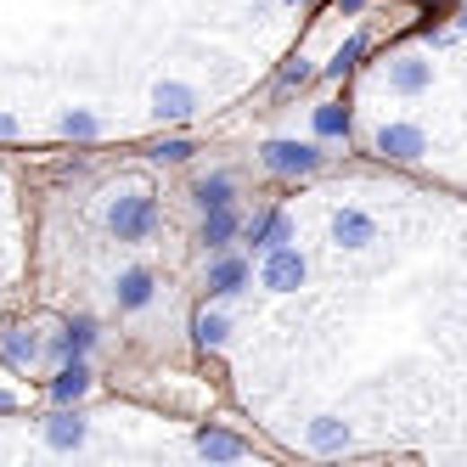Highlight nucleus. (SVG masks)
<instances>
[{
    "mask_svg": "<svg viewBox=\"0 0 467 467\" xmlns=\"http://www.w3.org/2000/svg\"><path fill=\"white\" fill-rule=\"evenodd\" d=\"M304 282V260L293 248H270V260H265V287L276 293H287V287H299Z\"/></svg>",
    "mask_w": 467,
    "mask_h": 467,
    "instance_id": "obj_3",
    "label": "nucleus"
},
{
    "mask_svg": "<svg viewBox=\"0 0 467 467\" xmlns=\"http://www.w3.org/2000/svg\"><path fill=\"white\" fill-rule=\"evenodd\" d=\"M203 242L208 248H225L231 242V231H237V215H231V203H220V208H203Z\"/></svg>",
    "mask_w": 467,
    "mask_h": 467,
    "instance_id": "obj_7",
    "label": "nucleus"
},
{
    "mask_svg": "<svg viewBox=\"0 0 467 467\" xmlns=\"http://www.w3.org/2000/svg\"><path fill=\"white\" fill-rule=\"evenodd\" d=\"M377 146H383V153H394V158H422V130H411V124H389L383 136H377Z\"/></svg>",
    "mask_w": 467,
    "mask_h": 467,
    "instance_id": "obj_4",
    "label": "nucleus"
},
{
    "mask_svg": "<svg viewBox=\"0 0 467 467\" xmlns=\"http://www.w3.org/2000/svg\"><path fill=\"white\" fill-rule=\"evenodd\" d=\"M198 338H203V344H220V338H225V322H220V315H203V322H198Z\"/></svg>",
    "mask_w": 467,
    "mask_h": 467,
    "instance_id": "obj_17",
    "label": "nucleus"
},
{
    "mask_svg": "<svg viewBox=\"0 0 467 467\" xmlns=\"http://www.w3.org/2000/svg\"><path fill=\"white\" fill-rule=\"evenodd\" d=\"M248 237H253V248H282V242L293 237V220H287V215H260Z\"/></svg>",
    "mask_w": 467,
    "mask_h": 467,
    "instance_id": "obj_6",
    "label": "nucleus"
},
{
    "mask_svg": "<svg viewBox=\"0 0 467 467\" xmlns=\"http://www.w3.org/2000/svg\"><path fill=\"white\" fill-rule=\"evenodd\" d=\"M158 113H192V91H181V84H163V91H158Z\"/></svg>",
    "mask_w": 467,
    "mask_h": 467,
    "instance_id": "obj_14",
    "label": "nucleus"
},
{
    "mask_svg": "<svg viewBox=\"0 0 467 467\" xmlns=\"http://www.w3.org/2000/svg\"><path fill=\"white\" fill-rule=\"evenodd\" d=\"M310 439L322 445V451H332V445H344V439H349V428H344V422H332V417H322V422L310 428Z\"/></svg>",
    "mask_w": 467,
    "mask_h": 467,
    "instance_id": "obj_13",
    "label": "nucleus"
},
{
    "mask_svg": "<svg viewBox=\"0 0 467 467\" xmlns=\"http://www.w3.org/2000/svg\"><path fill=\"white\" fill-rule=\"evenodd\" d=\"M315 130H322V136H344V130H349V113L322 108V113H315Z\"/></svg>",
    "mask_w": 467,
    "mask_h": 467,
    "instance_id": "obj_16",
    "label": "nucleus"
},
{
    "mask_svg": "<svg viewBox=\"0 0 467 467\" xmlns=\"http://www.w3.org/2000/svg\"><path fill=\"white\" fill-rule=\"evenodd\" d=\"M394 84H400V91H422V84H428V68H422V62H400Z\"/></svg>",
    "mask_w": 467,
    "mask_h": 467,
    "instance_id": "obj_15",
    "label": "nucleus"
},
{
    "mask_svg": "<svg viewBox=\"0 0 467 467\" xmlns=\"http://www.w3.org/2000/svg\"><path fill=\"white\" fill-rule=\"evenodd\" d=\"M198 451H203V456H215V462H231V456H242V439H231V434H203V439H198Z\"/></svg>",
    "mask_w": 467,
    "mask_h": 467,
    "instance_id": "obj_10",
    "label": "nucleus"
},
{
    "mask_svg": "<svg viewBox=\"0 0 467 467\" xmlns=\"http://www.w3.org/2000/svg\"><path fill=\"white\" fill-rule=\"evenodd\" d=\"M332 237L344 242V248H366V242L377 237V225H372L366 215H355V208H349V215H338V220H332Z\"/></svg>",
    "mask_w": 467,
    "mask_h": 467,
    "instance_id": "obj_5",
    "label": "nucleus"
},
{
    "mask_svg": "<svg viewBox=\"0 0 467 467\" xmlns=\"http://www.w3.org/2000/svg\"><path fill=\"white\" fill-rule=\"evenodd\" d=\"M84 389H91V372H84L79 360H74V366H68V372L57 377V400H79Z\"/></svg>",
    "mask_w": 467,
    "mask_h": 467,
    "instance_id": "obj_11",
    "label": "nucleus"
},
{
    "mask_svg": "<svg viewBox=\"0 0 467 467\" xmlns=\"http://www.w3.org/2000/svg\"><path fill=\"white\" fill-rule=\"evenodd\" d=\"M198 203H203V208H220V203H231V175L203 181V186H198Z\"/></svg>",
    "mask_w": 467,
    "mask_h": 467,
    "instance_id": "obj_12",
    "label": "nucleus"
},
{
    "mask_svg": "<svg viewBox=\"0 0 467 467\" xmlns=\"http://www.w3.org/2000/svg\"><path fill=\"white\" fill-rule=\"evenodd\" d=\"M146 299H153V276H146V270H130V276L119 282V304H124V310H141Z\"/></svg>",
    "mask_w": 467,
    "mask_h": 467,
    "instance_id": "obj_9",
    "label": "nucleus"
},
{
    "mask_svg": "<svg viewBox=\"0 0 467 467\" xmlns=\"http://www.w3.org/2000/svg\"><path fill=\"white\" fill-rule=\"evenodd\" d=\"M462 23H467V17H462Z\"/></svg>",
    "mask_w": 467,
    "mask_h": 467,
    "instance_id": "obj_18",
    "label": "nucleus"
},
{
    "mask_svg": "<svg viewBox=\"0 0 467 467\" xmlns=\"http://www.w3.org/2000/svg\"><path fill=\"white\" fill-rule=\"evenodd\" d=\"M265 163L276 169V175H304V169L322 163V153H315V146H299V141H270Z\"/></svg>",
    "mask_w": 467,
    "mask_h": 467,
    "instance_id": "obj_2",
    "label": "nucleus"
},
{
    "mask_svg": "<svg viewBox=\"0 0 467 467\" xmlns=\"http://www.w3.org/2000/svg\"><path fill=\"white\" fill-rule=\"evenodd\" d=\"M153 225H158L153 198H119V203H113V231H119V242H141Z\"/></svg>",
    "mask_w": 467,
    "mask_h": 467,
    "instance_id": "obj_1",
    "label": "nucleus"
},
{
    "mask_svg": "<svg viewBox=\"0 0 467 467\" xmlns=\"http://www.w3.org/2000/svg\"><path fill=\"white\" fill-rule=\"evenodd\" d=\"M242 282H248L242 260H215V265H208V287H215V293H237Z\"/></svg>",
    "mask_w": 467,
    "mask_h": 467,
    "instance_id": "obj_8",
    "label": "nucleus"
}]
</instances>
